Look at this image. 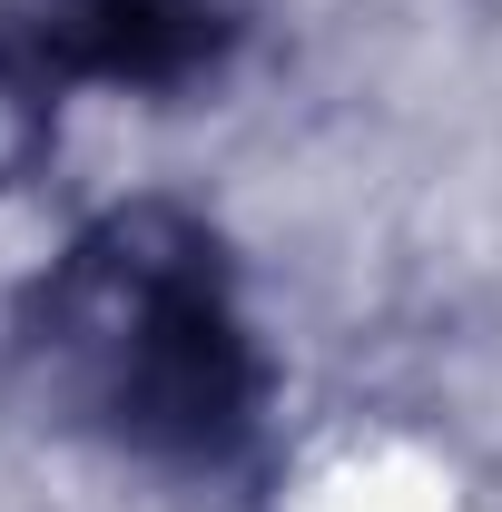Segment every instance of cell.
Instances as JSON below:
<instances>
[{
	"instance_id": "1",
	"label": "cell",
	"mask_w": 502,
	"mask_h": 512,
	"mask_svg": "<svg viewBox=\"0 0 502 512\" xmlns=\"http://www.w3.org/2000/svg\"><path fill=\"white\" fill-rule=\"evenodd\" d=\"M20 365L69 434L158 473H227L266 414L237 256L168 197H128L50 256L20 306Z\"/></svg>"
},
{
	"instance_id": "2",
	"label": "cell",
	"mask_w": 502,
	"mask_h": 512,
	"mask_svg": "<svg viewBox=\"0 0 502 512\" xmlns=\"http://www.w3.org/2000/svg\"><path fill=\"white\" fill-rule=\"evenodd\" d=\"M227 30V0H30L20 60L50 89H188Z\"/></svg>"
}]
</instances>
